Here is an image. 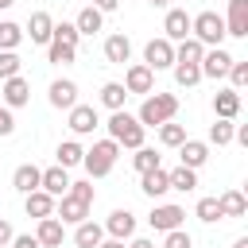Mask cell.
Wrapping results in <instances>:
<instances>
[{
  "instance_id": "7dc6e473",
  "label": "cell",
  "mask_w": 248,
  "mask_h": 248,
  "mask_svg": "<svg viewBox=\"0 0 248 248\" xmlns=\"http://www.w3.org/2000/svg\"><path fill=\"white\" fill-rule=\"evenodd\" d=\"M116 4H120V0H93L97 12H116Z\"/></svg>"
},
{
  "instance_id": "ffe728a7",
  "label": "cell",
  "mask_w": 248,
  "mask_h": 248,
  "mask_svg": "<svg viewBox=\"0 0 248 248\" xmlns=\"http://www.w3.org/2000/svg\"><path fill=\"white\" fill-rule=\"evenodd\" d=\"M140 190H143L147 198H163V194L170 190V182H167V170H163V167H151V170H143V174H140Z\"/></svg>"
},
{
  "instance_id": "f1b7e54d",
  "label": "cell",
  "mask_w": 248,
  "mask_h": 248,
  "mask_svg": "<svg viewBox=\"0 0 248 248\" xmlns=\"http://www.w3.org/2000/svg\"><path fill=\"white\" fill-rule=\"evenodd\" d=\"M74 58H78V46H66V43H58V39L46 43V62H54V66H70Z\"/></svg>"
},
{
  "instance_id": "681fc988",
  "label": "cell",
  "mask_w": 248,
  "mask_h": 248,
  "mask_svg": "<svg viewBox=\"0 0 248 248\" xmlns=\"http://www.w3.org/2000/svg\"><path fill=\"white\" fill-rule=\"evenodd\" d=\"M128 248H155V244H151V240H143V236H140V240H132V244H128Z\"/></svg>"
},
{
  "instance_id": "8992f818",
  "label": "cell",
  "mask_w": 248,
  "mask_h": 248,
  "mask_svg": "<svg viewBox=\"0 0 248 248\" xmlns=\"http://www.w3.org/2000/svg\"><path fill=\"white\" fill-rule=\"evenodd\" d=\"M54 217L62 225H78V221L89 217V205L81 198H74V194H62V198H54Z\"/></svg>"
},
{
  "instance_id": "e0dca14e",
  "label": "cell",
  "mask_w": 248,
  "mask_h": 248,
  "mask_svg": "<svg viewBox=\"0 0 248 248\" xmlns=\"http://www.w3.org/2000/svg\"><path fill=\"white\" fill-rule=\"evenodd\" d=\"M39 190H46L50 198H62V194L70 190V174H66V167H46L43 178H39Z\"/></svg>"
},
{
  "instance_id": "f35d334b",
  "label": "cell",
  "mask_w": 248,
  "mask_h": 248,
  "mask_svg": "<svg viewBox=\"0 0 248 248\" xmlns=\"http://www.w3.org/2000/svg\"><path fill=\"white\" fill-rule=\"evenodd\" d=\"M229 81H232V89L240 93L244 85H248V62H240V58H232V66H229V74H225Z\"/></svg>"
},
{
  "instance_id": "3957f363",
  "label": "cell",
  "mask_w": 248,
  "mask_h": 248,
  "mask_svg": "<svg viewBox=\"0 0 248 248\" xmlns=\"http://www.w3.org/2000/svg\"><path fill=\"white\" fill-rule=\"evenodd\" d=\"M116 155H120V143H116V140H97V143L81 155V167L89 170V178H105V174L112 170Z\"/></svg>"
},
{
  "instance_id": "4fadbf2b",
  "label": "cell",
  "mask_w": 248,
  "mask_h": 248,
  "mask_svg": "<svg viewBox=\"0 0 248 248\" xmlns=\"http://www.w3.org/2000/svg\"><path fill=\"white\" fill-rule=\"evenodd\" d=\"M151 85H155V70L151 66H143V62L128 66V74H124V89L128 93H151Z\"/></svg>"
},
{
  "instance_id": "c3c4849f",
  "label": "cell",
  "mask_w": 248,
  "mask_h": 248,
  "mask_svg": "<svg viewBox=\"0 0 248 248\" xmlns=\"http://www.w3.org/2000/svg\"><path fill=\"white\" fill-rule=\"evenodd\" d=\"M97 248H124V240H116V236H108V240H101Z\"/></svg>"
},
{
  "instance_id": "4316f807",
  "label": "cell",
  "mask_w": 248,
  "mask_h": 248,
  "mask_svg": "<svg viewBox=\"0 0 248 248\" xmlns=\"http://www.w3.org/2000/svg\"><path fill=\"white\" fill-rule=\"evenodd\" d=\"M217 205H221V217H244V213H248V202H244L240 190H225V194L217 198Z\"/></svg>"
},
{
  "instance_id": "52a82bcc",
  "label": "cell",
  "mask_w": 248,
  "mask_h": 248,
  "mask_svg": "<svg viewBox=\"0 0 248 248\" xmlns=\"http://www.w3.org/2000/svg\"><path fill=\"white\" fill-rule=\"evenodd\" d=\"M229 66H232V54L229 50H221V46H213V50H205L202 54V62H198V70H202V78H225L229 74Z\"/></svg>"
},
{
  "instance_id": "bcb514c9",
  "label": "cell",
  "mask_w": 248,
  "mask_h": 248,
  "mask_svg": "<svg viewBox=\"0 0 248 248\" xmlns=\"http://www.w3.org/2000/svg\"><path fill=\"white\" fill-rule=\"evenodd\" d=\"M12 236H16V232H12V225L0 217V248H8V244H12Z\"/></svg>"
},
{
  "instance_id": "83f0119b",
  "label": "cell",
  "mask_w": 248,
  "mask_h": 248,
  "mask_svg": "<svg viewBox=\"0 0 248 248\" xmlns=\"http://www.w3.org/2000/svg\"><path fill=\"white\" fill-rule=\"evenodd\" d=\"M167 182H170V190H182V194H190L194 186H198V170H190V167H174V170H167Z\"/></svg>"
},
{
  "instance_id": "277c9868",
  "label": "cell",
  "mask_w": 248,
  "mask_h": 248,
  "mask_svg": "<svg viewBox=\"0 0 248 248\" xmlns=\"http://www.w3.org/2000/svg\"><path fill=\"white\" fill-rule=\"evenodd\" d=\"M190 35H194L202 46H221V39H225V19H221L217 12H198V16H190Z\"/></svg>"
},
{
  "instance_id": "1f68e13d",
  "label": "cell",
  "mask_w": 248,
  "mask_h": 248,
  "mask_svg": "<svg viewBox=\"0 0 248 248\" xmlns=\"http://www.w3.org/2000/svg\"><path fill=\"white\" fill-rule=\"evenodd\" d=\"M54 155H58V167H66V170H70V167H78V163H81L85 147H81L78 140H66V143H58V151H54Z\"/></svg>"
},
{
  "instance_id": "ee69618b",
  "label": "cell",
  "mask_w": 248,
  "mask_h": 248,
  "mask_svg": "<svg viewBox=\"0 0 248 248\" xmlns=\"http://www.w3.org/2000/svg\"><path fill=\"white\" fill-rule=\"evenodd\" d=\"M16 132V116H12V108L0 101V136H12Z\"/></svg>"
},
{
  "instance_id": "ba28073f",
  "label": "cell",
  "mask_w": 248,
  "mask_h": 248,
  "mask_svg": "<svg viewBox=\"0 0 248 248\" xmlns=\"http://www.w3.org/2000/svg\"><path fill=\"white\" fill-rule=\"evenodd\" d=\"M182 217H186L182 205H155L147 221H151L155 232H170V229H182Z\"/></svg>"
},
{
  "instance_id": "b9f144b4",
  "label": "cell",
  "mask_w": 248,
  "mask_h": 248,
  "mask_svg": "<svg viewBox=\"0 0 248 248\" xmlns=\"http://www.w3.org/2000/svg\"><path fill=\"white\" fill-rule=\"evenodd\" d=\"M163 248H194V240H190V232L170 229V232H163Z\"/></svg>"
},
{
  "instance_id": "9a60e30c",
  "label": "cell",
  "mask_w": 248,
  "mask_h": 248,
  "mask_svg": "<svg viewBox=\"0 0 248 248\" xmlns=\"http://www.w3.org/2000/svg\"><path fill=\"white\" fill-rule=\"evenodd\" d=\"M186 35H190V16H186L182 8H170V12H167V19H163V39L182 43Z\"/></svg>"
},
{
  "instance_id": "8d00e7d4",
  "label": "cell",
  "mask_w": 248,
  "mask_h": 248,
  "mask_svg": "<svg viewBox=\"0 0 248 248\" xmlns=\"http://www.w3.org/2000/svg\"><path fill=\"white\" fill-rule=\"evenodd\" d=\"M132 167L143 174V170H151V167H159V155H155V147H136V155H132Z\"/></svg>"
},
{
  "instance_id": "e575fe53",
  "label": "cell",
  "mask_w": 248,
  "mask_h": 248,
  "mask_svg": "<svg viewBox=\"0 0 248 248\" xmlns=\"http://www.w3.org/2000/svg\"><path fill=\"white\" fill-rule=\"evenodd\" d=\"M232 132H236V124L232 120H213L209 124V143H217V147H225V143H232Z\"/></svg>"
},
{
  "instance_id": "9c48e42d",
  "label": "cell",
  "mask_w": 248,
  "mask_h": 248,
  "mask_svg": "<svg viewBox=\"0 0 248 248\" xmlns=\"http://www.w3.org/2000/svg\"><path fill=\"white\" fill-rule=\"evenodd\" d=\"M35 240L43 244V248H62V240H66V225L50 213V217H39V229H35Z\"/></svg>"
},
{
  "instance_id": "7bdbcfd3",
  "label": "cell",
  "mask_w": 248,
  "mask_h": 248,
  "mask_svg": "<svg viewBox=\"0 0 248 248\" xmlns=\"http://www.w3.org/2000/svg\"><path fill=\"white\" fill-rule=\"evenodd\" d=\"M66 194H74V198H81V202H85V205H93V198H97V194H93V186H89V182H70V190H66Z\"/></svg>"
},
{
  "instance_id": "d6a6232c",
  "label": "cell",
  "mask_w": 248,
  "mask_h": 248,
  "mask_svg": "<svg viewBox=\"0 0 248 248\" xmlns=\"http://www.w3.org/2000/svg\"><path fill=\"white\" fill-rule=\"evenodd\" d=\"M23 43V27L12 19H0V50H16Z\"/></svg>"
},
{
  "instance_id": "cb8c5ba5",
  "label": "cell",
  "mask_w": 248,
  "mask_h": 248,
  "mask_svg": "<svg viewBox=\"0 0 248 248\" xmlns=\"http://www.w3.org/2000/svg\"><path fill=\"white\" fill-rule=\"evenodd\" d=\"M39 178H43V170H39L35 163H23V167H16L12 186H16L19 194H31V190H39Z\"/></svg>"
},
{
  "instance_id": "5bb4252c",
  "label": "cell",
  "mask_w": 248,
  "mask_h": 248,
  "mask_svg": "<svg viewBox=\"0 0 248 248\" xmlns=\"http://www.w3.org/2000/svg\"><path fill=\"white\" fill-rule=\"evenodd\" d=\"M105 232L116 236V240H128V236L136 232V213H132V209H112L108 221H105Z\"/></svg>"
},
{
  "instance_id": "d4e9b609",
  "label": "cell",
  "mask_w": 248,
  "mask_h": 248,
  "mask_svg": "<svg viewBox=\"0 0 248 248\" xmlns=\"http://www.w3.org/2000/svg\"><path fill=\"white\" fill-rule=\"evenodd\" d=\"M27 202H23V209H27V217H50L54 213V198L46 194V190H31V194H23Z\"/></svg>"
},
{
  "instance_id": "603a6c76",
  "label": "cell",
  "mask_w": 248,
  "mask_h": 248,
  "mask_svg": "<svg viewBox=\"0 0 248 248\" xmlns=\"http://www.w3.org/2000/svg\"><path fill=\"white\" fill-rule=\"evenodd\" d=\"M105 58H108L112 66H124V62L132 58V43H128V35H108V39H105Z\"/></svg>"
},
{
  "instance_id": "f907efd6",
  "label": "cell",
  "mask_w": 248,
  "mask_h": 248,
  "mask_svg": "<svg viewBox=\"0 0 248 248\" xmlns=\"http://www.w3.org/2000/svg\"><path fill=\"white\" fill-rule=\"evenodd\" d=\"M232 248H248V236H240V240H236V244H232Z\"/></svg>"
},
{
  "instance_id": "836d02e7",
  "label": "cell",
  "mask_w": 248,
  "mask_h": 248,
  "mask_svg": "<svg viewBox=\"0 0 248 248\" xmlns=\"http://www.w3.org/2000/svg\"><path fill=\"white\" fill-rule=\"evenodd\" d=\"M174 81H178L182 89L198 85V81H202V70H198V62H174Z\"/></svg>"
},
{
  "instance_id": "484cf974",
  "label": "cell",
  "mask_w": 248,
  "mask_h": 248,
  "mask_svg": "<svg viewBox=\"0 0 248 248\" xmlns=\"http://www.w3.org/2000/svg\"><path fill=\"white\" fill-rule=\"evenodd\" d=\"M101 23H105V12H97L93 4H89V8H81V12H78V19H74L78 35H97V31H101Z\"/></svg>"
},
{
  "instance_id": "60d3db41",
  "label": "cell",
  "mask_w": 248,
  "mask_h": 248,
  "mask_svg": "<svg viewBox=\"0 0 248 248\" xmlns=\"http://www.w3.org/2000/svg\"><path fill=\"white\" fill-rule=\"evenodd\" d=\"M50 39H58V43H66V46H78V27L74 23H54V31H50Z\"/></svg>"
},
{
  "instance_id": "4dcf8cb0",
  "label": "cell",
  "mask_w": 248,
  "mask_h": 248,
  "mask_svg": "<svg viewBox=\"0 0 248 248\" xmlns=\"http://www.w3.org/2000/svg\"><path fill=\"white\" fill-rule=\"evenodd\" d=\"M124 97H128V89H124L120 81H105V85H101V105H105V108H112V112L124 108Z\"/></svg>"
},
{
  "instance_id": "44dd1931",
  "label": "cell",
  "mask_w": 248,
  "mask_h": 248,
  "mask_svg": "<svg viewBox=\"0 0 248 248\" xmlns=\"http://www.w3.org/2000/svg\"><path fill=\"white\" fill-rule=\"evenodd\" d=\"M105 240V225H97V221H78V229H74V244L78 248H97Z\"/></svg>"
},
{
  "instance_id": "d590c367",
  "label": "cell",
  "mask_w": 248,
  "mask_h": 248,
  "mask_svg": "<svg viewBox=\"0 0 248 248\" xmlns=\"http://www.w3.org/2000/svg\"><path fill=\"white\" fill-rule=\"evenodd\" d=\"M159 140H163L167 147H178V143L186 140V128L174 124V120H167V124H159Z\"/></svg>"
},
{
  "instance_id": "7a4b0ae2",
  "label": "cell",
  "mask_w": 248,
  "mask_h": 248,
  "mask_svg": "<svg viewBox=\"0 0 248 248\" xmlns=\"http://www.w3.org/2000/svg\"><path fill=\"white\" fill-rule=\"evenodd\" d=\"M108 140H116L120 147H143V124L136 120V116H128L124 108H116L112 116H108Z\"/></svg>"
},
{
  "instance_id": "f546056e",
  "label": "cell",
  "mask_w": 248,
  "mask_h": 248,
  "mask_svg": "<svg viewBox=\"0 0 248 248\" xmlns=\"http://www.w3.org/2000/svg\"><path fill=\"white\" fill-rule=\"evenodd\" d=\"M202 54H205V46H202L194 35H186V39L174 46V62H202Z\"/></svg>"
},
{
  "instance_id": "816d5d0a",
  "label": "cell",
  "mask_w": 248,
  "mask_h": 248,
  "mask_svg": "<svg viewBox=\"0 0 248 248\" xmlns=\"http://www.w3.org/2000/svg\"><path fill=\"white\" fill-rule=\"evenodd\" d=\"M151 4H155V8H167V4H170V0H151Z\"/></svg>"
},
{
  "instance_id": "6da1fadb",
  "label": "cell",
  "mask_w": 248,
  "mask_h": 248,
  "mask_svg": "<svg viewBox=\"0 0 248 248\" xmlns=\"http://www.w3.org/2000/svg\"><path fill=\"white\" fill-rule=\"evenodd\" d=\"M174 112H178V97H174V93H147L136 120H140L143 128H159V124H167V120H174Z\"/></svg>"
},
{
  "instance_id": "5b68a950",
  "label": "cell",
  "mask_w": 248,
  "mask_h": 248,
  "mask_svg": "<svg viewBox=\"0 0 248 248\" xmlns=\"http://www.w3.org/2000/svg\"><path fill=\"white\" fill-rule=\"evenodd\" d=\"M143 66L151 70H170L174 66V43L170 39H151L143 46Z\"/></svg>"
},
{
  "instance_id": "ab89813d",
  "label": "cell",
  "mask_w": 248,
  "mask_h": 248,
  "mask_svg": "<svg viewBox=\"0 0 248 248\" xmlns=\"http://www.w3.org/2000/svg\"><path fill=\"white\" fill-rule=\"evenodd\" d=\"M19 66H23V62H19L16 50H0V81H4V78H16Z\"/></svg>"
},
{
  "instance_id": "2e32d148",
  "label": "cell",
  "mask_w": 248,
  "mask_h": 248,
  "mask_svg": "<svg viewBox=\"0 0 248 248\" xmlns=\"http://www.w3.org/2000/svg\"><path fill=\"white\" fill-rule=\"evenodd\" d=\"M178 159H182V167L198 170V167L209 159V143H205V140H182V143H178Z\"/></svg>"
},
{
  "instance_id": "74e56055",
  "label": "cell",
  "mask_w": 248,
  "mask_h": 248,
  "mask_svg": "<svg viewBox=\"0 0 248 248\" xmlns=\"http://www.w3.org/2000/svg\"><path fill=\"white\" fill-rule=\"evenodd\" d=\"M194 213H198V221H205V225H213V221H221V205H217V198H202Z\"/></svg>"
},
{
  "instance_id": "7c38bea8",
  "label": "cell",
  "mask_w": 248,
  "mask_h": 248,
  "mask_svg": "<svg viewBox=\"0 0 248 248\" xmlns=\"http://www.w3.org/2000/svg\"><path fill=\"white\" fill-rule=\"evenodd\" d=\"M225 35H232V39H244L248 35V0H229Z\"/></svg>"
},
{
  "instance_id": "f5cc1de1",
  "label": "cell",
  "mask_w": 248,
  "mask_h": 248,
  "mask_svg": "<svg viewBox=\"0 0 248 248\" xmlns=\"http://www.w3.org/2000/svg\"><path fill=\"white\" fill-rule=\"evenodd\" d=\"M12 4H16V0H0V8H12Z\"/></svg>"
},
{
  "instance_id": "ac0fdd59",
  "label": "cell",
  "mask_w": 248,
  "mask_h": 248,
  "mask_svg": "<svg viewBox=\"0 0 248 248\" xmlns=\"http://www.w3.org/2000/svg\"><path fill=\"white\" fill-rule=\"evenodd\" d=\"M50 31H54V19H50L46 12H31V19H27V31H23V35H27L31 43H43V46H46V43H50Z\"/></svg>"
},
{
  "instance_id": "f6af8a7d",
  "label": "cell",
  "mask_w": 248,
  "mask_h": 248,
  "mask_svg": "<svg viewBox=\"0 0 248 248\" xmlns=\"http://www.w3.org/2000/svg\"><path fill=\"white\" fill-rule=\"evenodd\" d=\"M12 248H43L31 232H19V236H12Z\"/></svg>"
},
{
  "instance_id": "30bf717a",
  "label": "cell",
  "mask_w": 248,
  "mask_h": 248,
  "mask_svg": "<svg viewBox=\"0 0 248 248\" xmlns=\"http://www.w3.org/2000/svg\"><path fill=\"white\" fill-rule=\"evenodd\" d=\"M0 101L8 105V108H23L27 101H31V85L16 74V78H4V89H0Z\"/></svg>"
},
{
  "instance_id": "d6986e66",
  "label": "cell",
  "mask_w": 248,
  "mask_h": 248,
  "mask_svg": "<svg viewBox=\"0 0 248 248\" xmlns=\"http://www.w3.org/2000/svg\"><path fill=\"white\" fill-rule=\"evenodd\" d=\"M50 105H54V108H74V105H78V85H74L70 78L50 81Z\"/></svg>"
},
{
  "instance_id": "7402d4cb",
  "label": "cell",
  "mask_w": 248,
  "mask_h": 248,
  "mask_svg": "<svg viewBox=\"0 0 248 248\" xmlns=\"http://www.w3.org/2000/svg\"><path fill=\"white\" fill-rule=\"evenodd\" d=\"M213 112H217L221 120H236V112H240V93H236V89L213 93Z\"/></svg>"
},
{
  "instance_id": "8fae6325",
  "label": "cell",
  "mask_w": 248,
  "mask_h": 248,
  "mask_svg": "<svg viewBox=\"0 0 248 248\" xmlns=\"http://www.w3.org/2000/svg\"><path fill=\"white\" fill-rule=\"evenodd\" d=\"M66 112H70V132H74V136H89V132L101 124V116H97L93 105H74V108H66Z\"/></svg>"
}]
</instances>
